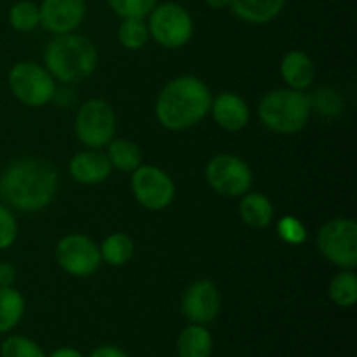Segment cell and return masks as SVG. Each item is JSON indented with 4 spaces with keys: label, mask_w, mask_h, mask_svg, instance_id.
Wrapping results in <instances>:
<instances>
[{
    "label": "cell",
    "mask_w": 357,
    "mask_h": 357,
    "mask_svg": "<svg viewBox=\"0 0 357 357\" xmlns=\"http://www.w3.org/2000/svg\"><path fill=\"white\" fill-rule=\"evenodd\" d=\"M278 234L286 244H291V246H298L307 241V229L302 223V220H298L296 216H282L278 222Z\"/></svg>",
    "instance_id": "cell-29"
},
{
    "label": "cell",
    "mask_w": 357,
    "mask_h": 357,
    "mask_svg": "<svg viewBox=\"0 0 357 357\" xmlns=\"http://www.w3.org/2000/svg\"><path fill=\"white\" fill-rule=\"evenodd\" d=\"M310 98V107L323 117L333 119L344 110V98L333 87H321Z\"/></svg>",
    "instance_id": "cell-26"
},
{
    "label": "cell",
    "mask_w": 357,
    "mask_h": 357,
    "mask_svg": "<svg viewBox=\"0 0 357 357\" xmlns=\"http://www.w3.org/2000/svg\"><path fill=\"white\" fill-rule=\"evenodd\" d=\"M10 93L17 101L31 108H38L52 101L56 93V82L45 66L33 61H20L9 70Z\"/></svg>",
    "instance_id": "cell-6"
},
{
    "label": "cell",
    "mask_w": 357,
    "mask_h": 357,
    "mask_svg": "<svg viewBox=\"0 0 357 357\" xmlns=\"http://www.w3.org/2000/svg\"><path fill=\"white\" fill-rule=\"evenodd\" d=\"M222 309V295L211 279L194 281L183 293L181 312L192 324H209L218 317Z\"/></svg>",
    "instance_id": "cell-12"
},
{
    "label": "cell",
    "mask_w": 357,
    "mask_h": 357,
    "mask_svg": "<svg viewBox=\"0 0 357 357\" xmlns=\"http://www.w3.org/2000/svg\"><path fill=\"white\" fill-rule=\"evenodd\" d=\"M180 357H211L213 337L202 324H188L176 338Z\"/></svg>",
    "instance_id": "cell-19"
},
{
    "label": "cell",
    "mask_w": 357,
    "mask_h": 357,
    "mask_svg": "<svg viewBox=\"0 0 357 357\" xmlns=\"http://www.w3.org/2000/svg\"><path fill=\"white\" fill-rule=\"evenodd\" d=\"M107 146V157L112 164V169L132 173L136 167L142 166L143 153L138 143L128 138H114Z\"/></svg>",
    "instance_id": "cell-20"
},
{
    "label": "cell",
    "mask_w": 357,
    "mask_h": 357,
    "mask_svg": "<svg viewBox=\"0 0 357 357\" xmlns=\"http://www.w3.org/2000/svg\"><path fill=\"white\" fill-rule=\"evenodd\" d=\"M9 23L10 26L21 33L33 31L40 24V10L37 3L30 0H21L16 2L9 10Z\"/></svg>",
    "instance_id": "cell-25"
},
{
    "label": "cell",
    "mask_w": 357,
    "mask_h": 357,
    "mask_svg": "<svg viewBox=\"0 0 357 357\" xmlns=\"http://www.w3.org/2000/svg\"><path fill=\"white\" fill-rule=\"evenodd\" d=\"M230 2H232V0H206V3H208L211 9H225V7L230 6Z\"/></svg>",
    "instance_id": "cell-34"
},
{
    "label": "cell",
    "mask_w": 357,
    "mask_h": 357,
    "mask_svg": "<svg viewBox=\"0 0 357 357\" xmlns=\"http://www.w3.org/2000/svg\"><path fill=\"white\" fill-rule=\"evenodd\" d=\"M101 261H107L112 267H122L135 257V241L124 232H114L101 243Z\"/></svg>",
    "instance_id": "cell-21"
},
{
    "label": "cell",
    "mask_w": 357,
    "mask_h": 357,
    "mask_svg": "<svg viewBox=\"0 0 357 357\" xmlns=\"http://www.w3.org/2000/svg\"><path fill=\"white\" fill-rule=\"evenodd\" d=\"M68 173L77 183L98 185L103 183L112 173V164L107 153L98 149L82 150L75 153L68 164Z\"/></svg>",
    "instance_id": "cell-15"
},
{
    "label": "cell",
    "mask_w": 357,
    "mask_h": 357,
    "mask_svg": "<svg viewBox=\"0 0 357 357\" xmlns=\"http://www.w3.org/2000/svg\"><path fill=\"white\" fill-rule=\"evenodd\" d=\"M16 268L9 261H2L0 264V288H10L16 281Z\"/></svg>",
    "instance_id": "cell-31"
},
{
    "label": "cell",
    "mask_w": 357,
    "mask_h": 357,
    "mask_svg": "<svg viewBox=\"0 0 357 357\" xmlns=\"http://www.w3.org/2000/svg\"><path fill=\"white\" fill-rule=\"evenodd\" d=\"M56 261L73 278H89L100 268V246L86 234H68L56 244Z\"/></svg>",
    "instance_id": "cell-11"
},
{
    "label": "cell",
    "mask_w": 357,
    "mask_h": 357,
    "mask_svg": "<svg viewBox=\"0 0 357 357\" xmlns=\"http://www.w3.org/2000/svg\"><path fill=\"white\" fill-rule=\"evenodd\" d=\"M59 174L49 160L40 157L16 159L0 174V197L10 208L37 213L56 197Z\"/></svg>",
    "instance_id": "cell-1"
},
{
    "label": "cell",
    "mask_w": 357,
    "mask_h": 357,
    "mask_svg": "<svg viewBox=\"0 0 357 357\" xmlns=\"http://www.w3.org/2000/svg\"><path fill=\"white\" fill-rule=\"evenodd\" d=\"M45 70L65 86L89 79L98 65L96 45L84 35H54L44 49Z\"/></svg>",
    "instance_id": "cell-3"
},
{
    "label": "cell",
    "mask_w": 357,
    "mask_h": 357,
    "mask_svg": "<svg viewBox=\"0 0 357 357\" xmlns=\"http://www.w3.org/2000/svg\"><path fill=\"white\" fill-rule=\"evenodd\" d=\"M89 357H129L122 349L115 347V345H101V347L94 349Z\"/></svg>",
    "instance_id": "cell-32"
},
{
    "label": "cell",
    "mask_w": 357,
    "mask_h": 357,
    "mask_svg": "<svg viewBox=\"0 0 357 357\" xmlns=\"http://www.w3.org/2000/svg\"><path fill=\"white\" fill-rule=\"evenodd\" d=\"M24 314V298L17 289L0 288V335L9 333Z\"/></svg>",
    "instance_id": "cell-23"
},
{
    "label": "cell",
    "mask_w": 357,
    "mask_h": 357,
    "mask_svg": "<svg viewBox=\"0 0 357 357\" xmlns=\"http://www.w3.org/2000/svg\"><path fill=\"white\" fill-rule=\"evenodd\" d=\"M17 239V222L7 206L0 204V251L13 246Z\"/></svg>",
    "instance_id": "cell-30"
},
{
    "label": "cell",
    "mask_w": 357,
    "mask_h": 357,
    "mask_svg": "<svg viewBox=\"0 0 357 357\" xmlns=\"http://www.w3.org/2000/svg\"><path fill=\"white\" fill-rule=\"evenodd\" d=\"M328 293L335 305L342 309L354 307L357 302V275L354 268H340V272L331 279Z\"/></svg>",
    "instance_id": "cell-22"
},
{
    "label": "cell",
    "mask_w": 357,
    "mask_h": 357,
    "mask_svg": "<svg viewBox=\"0 0 357 357\" xmlns=\"http://www.w3.org/2000/svg\"><path fill=\"white\" fill-rule=\"evenodd\" d=\"M40 24L52 35L72 33L86 17V0H42Z\"/></svg>",
    "instance_id": "cell-13"
},
{
    "label": "cell",
    "mask_w": 357,
    "mask_h": 357,
    "mask_svg": "<svg viewBox=\"0 0 357 357\" xmlns=\"http://www.w3.org/2000/svg\"><path fill=\"white\" fill-rule=\"evenodd\" d=\"M211 91L195 75L171 79L155 101V117L167 131H185L204 121L211 108Z\"/></svg>",
    "instance_id": "cell-2"
},
{
    "label": "cell",
    "mask_w": 357,
    "mask_h": 357,
    "mask_svg": "<svg viewBox=\"0 0 357 357\" xmlns=\"http://www.w3.org/2000/svg\"><path fill=\"white\" fill-rule=\"evenodd\" d=\"M286 0H232L234 14L251 24H265L281 14Z\"/></svg>",
    "instance_id": "cell-18"
},
{
    "label": "cell",
    "mask_w": 357,
    "mask_h": 357,
    "mask_svg": "<svg viewBox=\"0 0 357 357\" xmlns=\"http://www.w3.org/2000/svg\"><path fill=\"white\" fill-rule=\"evenodd\" d=\"M75 136L87 149H103L115 138L117 119L108 101L93 98L80 105L75 115Z\"/></svg>",
    "instance_id": "cell-5"
},
{
    "label": "cell",
    "mask_w": 357,
    "mask_h": 357,
    "mask_svg": "<svg viewBox=\"0 0 357 357\" xmlns=\"http://www.w3.org/2000/svg\"><path fill=\"white\" fill-rule=\"evenodd\" d=\"M281 77L289 89L305 91L316 79V65L303 51H289L281 61Z\"/></svg>",
    "instance_id": "cell-16"
},
{
    "label": "cell",
    "mask_w": 357,
    "mask_h": 357,
    "mask_svg": "<svg viewBox=\"0 0 357 357\" xmlns=\"http://www.w3.org/2000/svg\"><path fill=\"white\" fill-rule=\"evenodd\" d=\"M321 255L338 268L357 267V223L352 218H333L317 232Z\"/></svg>",
    "instance_id": "cell-7"
},
{
    "label": "cell",
    "mask_w": 357,
    "mask_h": 357,
    "mask_svg": "<svg viewBox=\"0 0 357 357\" xmlns=\"http://www.w3.org/2000/svg\"><path fill=\"white\" fill-rule=\"evenodd\" d=\"M274 204L267 195L260 194V192H246L244 195H241V220L251 229H267L274 222Z\"/></svg>",
    "instance_id": "cell-17"
},
{
    "label": "cell",
    "mask_w": 357,
    "mask_h": 357,
    "mask_svg": "<svg viewBox=\"0 0 357 357\" xmlns=\"http://www.w3.org/2000/svg\"><path fill=\"white\" fill-rule=\"evenodd\" d=\"M312 107L310 98L303 91L282 89L268 91L258 105L261 124L278 135H296L309 124Z\"/></svg>",
    "instance_id": "cell-4"
},
{
    "label": "cell",
    "mask_w": 357,
    "mask_h": 357,
    "mask_svg": "<svg viewBox=\"0 0 357 357\" xmlns=\"http://www.w3.org/2000/svg\"><path fill=\"white\" fill-rule=\"evenodd\" d=\"M107 3L122 20L126 17L145 20L157 6V0H107Z\"/></svg>",
    "instance_id": "cell-28"
},
{
    "label": "cell",
    "mask_w": 357,
    "mask_h": 357,
    "mask_svg": "<svg viewBox=\"0 0 357 357\" xmlns=\"http://www.w3.org/2000/svg\"><path fill=\"white\" fill-rule=\"evenodd\" d=\"M209 187L223 197H241L250 192L253 185V173L250 164L232 153H218L204 169Z\"/></svg>",
    "instance_id": "cell-9"
},
{
    "label": "cell",
    "mask_w": 357,
    "mask_h": 357,
    "mask_svg": "<svg viewBox=\"0 0 357 357\" xmlns=\"http://www.w3.org/2000/svg\"><path fill=\"white\" fill-rule=\"evenodd\" d=\"M49 357H84L82 352L77 351L73 347H61V349H56Z\"/></svg>",
    "instance_id": "cell-33"
},
{
    "label": "cell",
    "mask_w": 357,
    "mask_h": 357,
    "mask_svg": "<svg viewBox=\"0 0 357 357\" xmlns=\"http://www.w3.org/2000/svg\"><path fill=\"white\" fill-rule=\"evenodd\" d=\"M131 190L139 206L149 211H160L176 197L173 178L157 166H139L132 171Z\"/></svg>",
    "instance_id": "cell-10"
},
{
    "label": "cell",
    "mask_w": 357,
    "mask_h": 357,
    "mask_svg": "<svg viewBox=\"0 0 357 357\" xmlns=\"http://www.w3.org/2000/svg\"><path fill=\"white\" fill-rule=\"evenodd\" d=\"M0 354L2 357H45L40 345H37L30 338L21 337V335H13V337L6 338L0 347Z\"/></svg>",
    "instance_id": "cell-27"
},
{
    "label": "cell",
    "mask_w": 357,
    "mask_h": 357,
    "mask_svg": "<svg viewBox=\"0 0 357 357\" xmlns=\"http://www.w3.org/2000/svg\"><path fill=\"white\" fill-rule=\"evenodd\" d=\"M149 38L150 33L145 20H138V17L122 20L121 26H119V42L122 47L129 49V51H138V49L145 47Z\"/></svg>",
    "instance_id": "cell-24"
},
{
    "label": "cell",
    "mask_w": 357,
    "mask_h": 357,
    "mask_svg": "<svg viewBox=\"0 0 357 357\" xmlns=\"http://www.w3.org/2000/svg\"><path fill=\"white\" fill-rule=\"evenodd\" d=\"M209 114L213 115L220 128L229 132L243 131L250 122L248 103L244 101V98L236 93H230V91H225V93L218 94L215 100H211Z\"/></svg>",
    "instance_id": "cell-14"
},
{
    "label": "cell",
    "mask_w": 357,
    "mask_h": 357,
    "mask_svg": "<svg viewBox=\"0 0 357 357\" xmlns=\"http://www.w3.org/2000/svg\"><path fill=\"white\" fill-rule=\"evenodd\" d=\"M146 26L150 37L166 49L183 47L194 35V21L188 10L173 2L153 7Z\"/></svg>",
    "instance_id": "cell-8"
}]
</instances>
